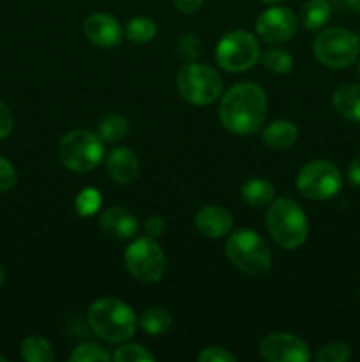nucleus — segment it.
I'll use <instances>...</instances> for the list:
<instances>
[{
  "instance_id": "4c0bfd02",
  "label": "nucleus",
  "mask_w": 360,
  "mask_h": 362,
  "mask_svg": "<svg viewBox=\"0 0 360 362\" xmlns=\"http://www.w3.org/2000/svg\"><path fill=\"white\" fill-rule=\"evenodd\" d=\"M4 281H6V271H4V267L0 265V285H2Z\"/></svg>"
},
{
  "instance_id": "58836bf2",
  "label": "nucleus",
  "mask_w": 360,
  "mask_h": 362,
  "mask_svg": "<svg viewBox=\"0 0 360 362\" xmlns=\"http://www.w3.org/2000/svg\"><path fill=\"white\" fill-rule=\"evenodd\" d=\"M258 2H263V4H275V2H279V0H258Z\"/></svg>"
},
{
  "instance_id": "6ab92c4d",
  "label": "nucleus",
  "mask_w": 360,
  "mask_h": 362,
  "mask_svg": "<svg viewBox=\"0 0 360 362\" xmlns=\"http://www.w3.org/2000/svg\"><path fill=\"white\" fill-rule=\"evenodd\" d=\"M240 197H242L244 204L249 207H265L274 202L275 187L270 180L261 179V177H254V179L247 180L240 189Z\"/></svg>"
},
{
  "instance_id": "72a5a7b5",
  "label": "nucleus",
  "mask_w": 360,
  "mask_h": 362,
  "mask_svg": "<svg viewBox=\"0 0 360 362\" xmlns=\"http://www.w3.org/2000/svg\"><path fill=\"white\" fill-rule=\"evenodd\" d=\"M143 228H145V233H147V237L159 239V237L164 233L166 223L162 221V218H159V216H150V218L145 219Z\"/></svg>"
},
{
  "instance_id": "1a4fd4ad",
  "label": "nucleus",
  "mask_w": 360,
  "mask_h": 362,
  "mask_svg": "<svg viewBox=\"0 0 360 362\" xmlns=\"http://www.w3.org/2000/svg\"><path fill=\"white\" fill-rule=\"evenodd\" d=\"M260 42L251 32H228L215 48V60L228 73H242L251 69L260 59Z\"/></svg>"
},
{
  "instance_id": "9d476101",
  "label": "nucleus",
  "mask_w": 360,
  "mask_h": 362,
  "mask_svg": "<svg viewBox=\"0 0 360 362\" xmlns=\"http://www.w3.org/2000/svg\"><path fill=\"white\" fill-rule=\"evenodd\" d=\"M342 177L337 166L325 159L307 163L296 175V187L309 200H330L339 193Z\"/></svg>"
},
{
  "instance_id": "9b49d317",
  "label": "nucleus",
  "mask_w": 360,
  "mask_h": 362,
  "mask_svg": "<svg viewBox=\"0 0 360 362\" xmlns=\"http://www.w3.org/2000/svg\"><path fill=\"white\" fill-rule=\"evenodd\" d=\"M260 354L268 362H307L311 359L307 343L289 332H272L261 339Z\"/></svg>"
},
{
  "instance_id": "39448f33",
  "label": "nucleus",
  "mask_w": 360,
  "mask_h": 362,
  "mask_svg": "<svg viewBox=\"0 0 360 362\" xmlns=\"http://www.w3.org/2000/svg\"><path fill=\"white\" fill-rule=\"evenodd\" d=\"M59 158L73 172H92L104 158V144L99 134L87 129L69 131L59 144Z\"/></svg>"
},
{
  "instance_id": "dca6fc26",
  "label": "nucleus",
  "mask_w": 360,
  "mask_h": 362,
  "mask_svg": "<svg viewBox=\"0 0 360 362\" xmlns=\"http://www.w3.org/2000/svg\"><path fill=\"white\" fill-rule=\"evenodd\" d=\"M106 170L119 184H131L140 175V159L131 148L116 147L106 158Z\"/></svg>"
},
{
  "instance_id": "f3484780",
  "label": "nucleus",
  "mask_w": 360,
  "mask_h": 362,
  "mask_svg": "<svg viewBox=\"0 0 360 362\" xmlns=\"http://www.w3.org/2000/svg\"><path fill=\"white\" fill-rule=\"evenodd\" d=\"M332 105L342 119L360 124V85H341L332 95Z\"/></svg>"
},
{
  "instance_id": "ea45409f",
  "label": "nucleus",
  "mask_w": 360,
  "mask_h": 362,
  "mask_svg": "<svg viewBox=\"0 0 360 362\" xmlns=\"http://www.w3.org/2000/svg\"><path fill=\"white\" fill-rule=\"evenodd\" d=\"M0 362H6V357H2V356H0Z\"/></svg>"
},
{
  "instance_id": "4be33fe9",
  "label": "nucleus",
  "mask_w": 360,
  "mask_h": 362,
  "mask_svg": "<svg viewBox=\"0 0 360 362\" xmlns=\"http://www.w3.org/2000/svg\"><path fill=\"white\" fill-rule=\"evenodd\" d=\"M172 324V315L162 310V308H150V310L143 311L141 317L138 318V325L150 336L164 334V332L169 331Z\"/></svg>"
},
{
  "instance_id": "6e6552de",
  "label": "nucleus",
  "mask_w": 360,
  "mask_h": 362,
  "mask_svg": "<svg viewBox=\"0 0 360 362\" xmlns=\"http://www.w3.org/2000/svg\"><path fill=\"white\" fill-rule=\"evenodd\" d=\"M124 262L133 278L143 283H157L166 272V255L157 240L140 237L127 246Z\"/></svg>"
},
{
  "instance_id": "b1692460",
  "label": "nucleus",
  "mask_w": 360,
  "mask_h": 362,
  "mask_svg": "<svg viewBox=\"0 0 360 362\" xmlns=\"http://www.w3.org/2000/svg\"><path fill=\"white\" fill-rule=\"evenodd\" d=\"M157 35V25L154 20L147 16H136L127 23L126 37L136 45H145L150 42Z\"/></svg>"
},
{
  "instance_id": "aec40b11",
  "label": "nucleus",
  "mask_w": 360,
  "mask_h": 362,
  "mask_svg": "<svg viewBox=\"0 0 360 362\" xmlns=\"http://www.w3.org/2000/svg\"><path fill=\"white\" fill-rule=\"evenodd\" d=\"M332 7L327 0H307L300 9V23L307 30H320L330 21Z\"/></svg>"
},
{
  "instance_id": "c756f323",
  "label": "nucleus",
  "mask_w": 360,
  "mask_h": 362,
  "mask_svg": "<svg viewBox=\"0 0 360 362\" xmlns=\"http://www.w3.org/2000/svg\"><path fill=\"white\" fill-rule=\"evenodd\" d=\"M201 42L194 34H186L176 41V55L184 60V62H196L198 55H200Z\"/></svg>"
},
{
  "instance_id": "4468645a",
  "label": "nucleus",
  "mask_w": 360,
  "mask_h": 362,
  "mask_svg": "<svg viewBox=\"0 0 360 362\" xmlns=\"http://www.w3.org/2000/svg\"><path fill=\"white\" fill-rule=\"evenodd\" d=\"M194 225L201 235L208 239H221L232 230L233 218L226 209L219 205H205L194 216Z\"/></svg>"
},
{
  "instance_id": "412c9836",
  "label": "nucleus",
  "mask_w": 360,
  "mask_h": 362,
  "mask_svg": "<svg viewBox=\"0 0 360 362\" xmlns=\"http://www.w3.org/2000/svg\"><path fill=\"white\" fill-rule=\"evenodd\" d=\"M21 357L27 362H53L55 352L48 339L34 334L21 343Z\"/></svg>"
},
{
  "instance_id": "c9c22d12",
  "label": "nucleus",
  "mask_w": 360,
  "mask_h": 362,
  "mask_svg": "<svg viewBox=\"0 0 360 362\" xmlns=\"http://www.w3.org/2000/svg\"><path fill=\"white\" fill-rule=\"evenodd\" d=\"M348 179L353 186L360 187V156L348 165Z\"/></svg>"
},
{
  "instance_id": "f03ea898",
  "label": "nucleus",
  "mask_w": 360,
  "mask_h": 362,
  "mask_svg": "<svg viewBox=\"0 0 360 362\" xmlns=\"http://www.w3.org/2000/svg\"><path fill=\"white\" fill-rule=\"evenodd\" d=\"M88 325L104 341L124 343L136 332L138 318L127 303L116 297H102L90 304Z\"/></svg>"
},
{
  "instance_id": "423d86ee",
  "label": "nucleus",
  "mask_w": 360,
  "mask_h": 362,
  "mask_svg": "<svg viewBox=\"0 0 360 362\" xmlns=\"http://www.w3.org/2000/svg\"><path fill=\"white\" fill-rule=\"evenodd\" d=\"M176 88L187 103L205 106L222 94V78L207 64L187 62L176 74Z\"/></svg>"
},
{
  "instance_id": "79ce46f5",
  "label": "nucleus",
  "mask_w": 360,
  "mask_h": 362,
  "mask_svg": "<svg viewBox=\"0 0 360 362\" xmlns=\"http://www.w3.org/2000/svg\"><path fill=\"white\" fill-rule=\"evenodd\" d=\"M359 41H360V32H359Z\"/></svg>"
},
{
  "instance_id": "20e7f679",
  "label": "nucleus",
  "mask_w": 360,
  "mask_h": 362,
  "mask_svg": "<svg viewBox=\"0 0 360 362\" xmlns=\"http://www.w3.org/2000/svg\"><path fill=\"white\" fill-rule=\"evenodd\" d=\"M226 255L235 267L247 274H265L272 265V251L267 240L251 228H240L228 237Z\"/></svg>"
},
{
  "instance_id": "7ed1b4c3",
  "label": "nucleus",
  "mask_w": 360,
  "mask_h": 362,
  "mask_svg": "<svg viewBox=\"0 0 360 362\" xmlns=\"http://www.w3.org/2000/svg\"><path fill=\"white\" fill-rule=\"evenodd\" d=\"M265 225L274 243L282 250H296L307 239L309 225L304 209L292 198H279L268 207Z\"/></svg>"
},
{
  "instance_id": "2f4dec72",
  "label": "nucleus",
  "mask_w": 360,
  "mask_h": 362,
  "mask_svg": "<svg viewBox=\"0 0 360 362\" xmlns=\"http://www.w3.org/2000/svg\"><path fill=\"white\" fill-rule=\"evenodd\" d=\"M200 362H235V356L222 346H208L198 356Z\"/></svg>"
},
{
  "instance_id": "a878e982",
  "label": "nucleus",
  "mask_w": 360,
  "mask_h": 362,
  "mask_svg": "<svg viewBox=\"0 0 360 362\" xmlns=\"http://www.w3.org/2000/svg\"><path fill=\"white\" fill-rule=\"evenodd\" d=\"M112 359L108 352L97 343H83L71 354V362H106Z\"/></svg>"
},
{
  "instance_id": "f257e3e1",
  "label": "nucleus",
  "mask_w": 360,
  "mask_h": 362,
  "mask_svg": "<svg viewBox=\"0 0 360 362\" xmlns=\"http://www.w3.org/2000/svg\"><path fill=\"white\" fill-rule=\"evenodd\" d=\"M267 117V95L256 83L233 85L221 99L219 120L236 136H247L261 129Z\"/></svg>"
},
{
  "instance_id": "f704fd0d",
  "label": "nucleus",
  "mask_w": 360,
  "mask_h": 362,
  "mask_svg": "<svg viewBox=\"0 0 360 362\" xmlns=\"http://www.w3.org/2000/svg\"><path fill=\"white\" fill-rule=\"evenodd\" d=\"M173 4H175V7L180 11V13L191 14L200 11L201 7H203L205 0H173Z\"/></svg>"
},
{
  "instance_id": "0eeeda50",
  "label": "nucleus",
  "mask_w": 360,
  "mask_h": 362,
  "mask_svg": "<svg viewBox=\"0 0 360 362\" xmlns=\"http://www.w3.org/2000/svg\"><path fill=\"white\" fill-rule=\"evenodd\" d=\"M316 59L330 69H344L352 66L360 53L359 35L341 27L321 32L313 42Z\"/></svg>"
},
{
  "instance_id": "f8f14e48",
  "label": "nucleus",
  "mask_w": 360,
  "mask_h": 362,
  "mask_svg": "<svg viewBox=\"0 0 360 362\" xmlns=\"http://www.w3.org/2000/svg\"><path fill=\"white\" fill-rule=\"evenodd\" d=\"M296 32V16L289 7L274 6L263 11L256 20V34L268 45L289 41Z\"/></svg>"
},
{
  "instance_id": "c85d7f7f",
  "label": "nucleus",
  "mask_w": 360,
  "mask_h": 362,
  "mask_svg": "<svg viewBox=\"0 0 360 362\" xmlns=\"http://www.w3.org/2000/svg\"><path fill=\"white\" fill-rule=\"evenodd\" d=\"M76 212L80 216H92L97 212V209L101 207V194L94 187H87V189L81 191L76 197Z\"/></svg>"
},
{
  "instance_id": "473e14b6",
  "label": "nucleus",
  "mask_w": 360,
  "mask_h": 362,
  "mask_svg": "<svg viewBox=\"0 0 360 362\" xmlns=\"http://www.w3.org/2000/svg\"><path fill=\"white\" fill-rule=\"evenodd\" d=\"M14 127V117L9 106L0 101V140L7 138Z\"/></svg>"
},
{
  "instance_id": "5701e85b",
  "label": "nucleus",
  "mask_w": 360,
  "mask_h": 362,
  "mask_svg": "<svg viewBox=\"0 0 360 362\" xmlns=\"http://www.w3.org/2000/svg\"><path fill=\"white\" fill-rule=\"evenodd\" d=\"M131 124L126 117L113 115L104 117L97 126V134L101 136L102 141H109V144H116V141L124 140L129 134Z\"/></svg>"
},
{
  "instance_id": "cd10ccee",
  "label": "nucleus",
  "mask_w": 360,
  "mask_h": 362,
  "mask_svg": "<svg viewBox=\"0 0 360 362\" xmlns=\"http://www.w3.org/2000/svg\"><path fill=\"white\" fill-rule=\"evenodd\" d=\"M113 359L116 362H141L154 361L155 357L145 346L138 345V343H127V345L116 349V352L113 354Z\"/></svg>"
},
{
  "instance_id": "bb28decb",
  "label": "nucleus",
  "mask_w": 360,
  "mask_h": 362,
  "mask_svg": "<svg viewBox=\"0 0 360 362\" xmlns=\"http://www.w3.org/2000/svg\"><path fill=\"white\" fill-rule=\"evenodd\" d=\"M318 362H346L352 359V349L342 341H330L314 356Z\"/></svg>"
},
{
  "instance_id": "2eb2a0df",
  "label": "nucleus",
  "mask_w": 360,
  "mask_h": 362,
  "mask_svg": "<svg viewBox=\"0 0 360 362\" xmlns=\"http://www.w3.org/2000/svg\"><path fill=\"white\" fill-rule=\"evenodd\" d=\"M101 230L108 237H113L116 240L133 239L138 233V219L131 214L129 211L122 207H109L106 209L99 219Z\"/></svg>"
},
{
  "instance_id": "e433bc0d",
  "label": "nucleus",
  "mask_w": 360,
  "mask_h": 362,
  "mask_svg": "<svg viewBox=\"0 0 360 362\" xmlns=\"http://www.w3.org/2000/svg\"><path fill=\"white\" fill-rule=\"evenodd\" d=\"M346 2H348V6L352 7L353 11L360 13V0H346Z\"/></svg>"
},
{
  "instance_id": "393cba45",
  "label": "nucleus",
  "mask_w": 360,
  "mask_h": 362,
  "mask_svg": "<svg viewBox=\"0 0 360 362\" xmlns=\"http://www.w3.org/2000/svg\"><path fill=\"white\" fill-rule=\"evenodd\" d=\"M261 64L272 73L286 74L293 69V57L282 48H270L261 55Z\"/></svg>"
},
{
  "instance_id": "7c9ffc66",
  "label": "nucleus",
  "mask_w": 360,
  "mask_h": 362,
  "mask_svg": "<svg viewBox=\"0 0 360 362\" xmlns=\"http://www.w3.org/2000/svg\"><path fill=\"white\" fill-rule=\"evenodd\" d=\"M18 182V173L14 166L11 165L7 159L0 158V193L9 191L16 186Z\"/></svg>"
},
{
  "instance_id": "a19ab883",
  "label": "nucleus",
  "mask_w": 360,
  "mask_h": 362,
  "mask_svg": "<svg viewBox=\"0 0 360 362\" xmlns=\"http://www.w3.org/2000/svg\"><path fill=\"white\" fill-rule=\"evenodd\" d=\"M359 74H360V60H359Z\"/></svg>"
},
{
  "instance_id": "ddd939ff",
  "label": "nucleus",
  "mask_w": 360,
  "mask_h": 362,
  "mask_svg": "<svg viewBox=\"0 0 360 362\" xmlns=\"http://www.w3.org/2000/svg\"><path fill=\"white\" fill-rule=\"evenodd\" d=\"M83 32L88 41L99 48H113L120 45L124 37V30L116 18L108 13L88 14L83 23Z\"/></svg>"
},
{
  "instance_id": "a211bd4d",
  "label": "nucleus",
  "mask_w": 360,
  "mask_h": 362,
  "mask_svg": "<svg viewBox=\"0 0 360 362\" xmlns=\"http://www.w3.org/2000/svg\"><path fill=\"white\" fill-rule=\"evenodd\" d=\"M296 138H299V129H296V126L284 119L270 122L265 127L263 133H261V141H263L268 148H274V151H282V148L292 147L296 141Z\"/></svg>"
}]
</instances>
